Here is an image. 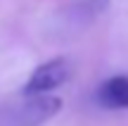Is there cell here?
Returning a JSON list of instances; mask_svg holds the SVG:
<instances>
[{
	"mask_svg": "<svg viewBox=\"0 0 128 126\" xmlns=\"http://www.w3.org/2000/svg\"><path fill=\"white\" fill-rule=\"evenodd\" d=\"M62 109V100L55 95H36L26 102L0 112V126H43Z\"/></svg>",
	"mask_w": 128,
	"mask_h": 126,
	"instance_id": "1",
	"label": "cell"
},
{
	"mask_svg": "<svg viewBox=\"0 0 128 126\" xmlns=\"http://www.w3.org/2000/svg\"><path fill=\"white\" fill-rule=\"evenodd\" d=\"M71 79V62L66 57H52V60L43 62L33 69L28 81L24 83L22 93L26 98H36V95H50Z\"/></svg>",
	"mask_w": 128,
	"mask_h": 126,
	"instance_id": "2",
	"label": "cell"
},
{
	"mask_svg": "<svg viewBox=\"0 0 128 126\" xmlns=\"http://www.w3.org/2000/svg\"><path fill=\"white\" fill-rule=\"evenodd\" d=\"M107 7H109V0H74L66 7V14L76 24H90L92 19L104 14Z\"/></svg>",
	"mask_w": 128,
	"mask_h": 126,
	"instance_id": "4",
	"label": "cell"
},
{
	"mask_svg": "<svg viewBox=\"0 0 128 126\" xmlns=\"http://www.w3.org/2000/svg\"><path fill=\"white\" fill-rule=\"evenodd\" d=\"M95 100L104 109H128V76L116 74L102 81L95 93Z\"/></svg>",
	"mask_w": 128,
	"mask_h": 126,
	"instance_id": "3",
	"label": "cell"
}]
</instances>
